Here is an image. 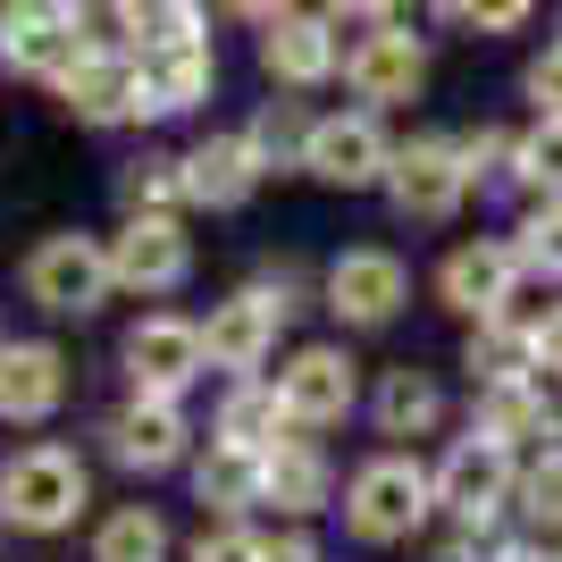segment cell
I'll return each mask as SVG.
<instances>
[{"label":"cell","instance_id":"1","mask_svg":"<svg viewBox=\"0 0 562 562\" xmlns=\"http://www.w3.org/2000/svg\"><path fill=\"white\" fill-rule=\"evenodd\" d=\"M336 520H345V538L370 546V554L428 538V520H437V470H428V453H386L378 446L370 462H352L345 495H336Z\"/></svg>","mask_w":562,"mask_h":562},{"label":"cell","instance_id":"2","mask_svg":"<svg viewBox=\"0 0 562 562\" xmlns=\"http://www.w3.org/2000/svg\"><path fill=\"white\" fill-rule=\"evenodd\" d=\"M437 520L462 529V538H504V520H513V495H520V453L487 446V437H446L437 446Z\"/></svg>","mask_w":562,"mask_h":562},{"label":"cell","instance_id":"3","mask_svg":"<svg viewBox=\"0 0 562 562\" xmlns=\"http://www.w3.org/2000/svg\"><path fill=\"white\" fill-rule=\"evenodd\" d=\"M319 311L345 336H386L412 311V260L395 244H345L319 260Z\"/></svg>","mask_w":562,"mask_h":562},{"label":"cell","instance_id":"4","mask_svg":"<svg viewBox=\"0 0 562 562\" xmlns=\"http://www.w3.org/2000/svg\"><path fill=\"white\" fill-rule=\"evenodd\" d=\"M386 211L403 227H453L470 211V168H462V143L453 126H420V135L395 143V168H386Z\"/></svg>","mask_w":562,"mask_h":562},{"label":"cell","instance_id":"5","mask_svg":"<svg viewBox=\"0 0 562 562\" xmlns=\"http://www.w3.org/2000/svg\"><path fill=\"white\" fill-rule=\"evenodd\" d=\"M269 378H278V403H285V420H294V437H328V428H345L352 412L370 403V386H361V361H352L345 336L294 345Z\"/></svg>","mask_w":562,"mask_h":562},{"label":"cell","instance_id":"6","mask_svg":"<svg viewBox=\"0 0 562 562\" xmlns=\"http://www.w3.org/2000/svg\"><path fill=\"white\" fill-rule=\"evenodd\" d=\"M93 504V479L68 446H25L0 462V520L25 529V538H59L76 529V513Z\"/></svg>","mask_w":562,"mask_h":562},{"label":"cell","instance_id":"7","mask_svg":"<svg viewBox=\"0 0 562 562\" xmlns=\"http://www.w3.org/2000/svg\"><path fill=\"white\" fill-rule=\"evenodd\" d=\"M18 285H25V303L50 311V319H93V311L117 294V278H110V244H101V235L59 227V235H43V244L25 252Z\"/></svg>","mask_w":562,"mask_h":562},{"label":"cell","instance_id":"8","mask_svg":"<svg viewBox=\"0 0 562 562\" xmlns=\"http://www.w3.org/2000/svg\"><path fill=\"white\" fill-rule=\"evenodd\" d=\"M428 76H437V50H428V34L412 18L378 25V34H352V50H345V93H352V110H370V117L412 110L428 93Z\"/></svg>","mask_w":562,"mask_h":562},{"label":"cell","instance_id":"9","mask_svg":"<svg viewBox=\"0 0 562 562\" xmlns=\"http://www.w3.org/2000/svg\"><path fill=\"white\" fill-rule=\"evenodd\" d=\"M520 260L504 235H462V244H446V260H437V278H428V294H437V311H453L462 328H487V319H520Z\"/></svg>","mask_w":562,"mask_h":562},{"label":"cell","instance_id":"10","mask_svg":"<svg viewBox=\"0 0 562 562\" xmlns=\"http://www.w3.org/2000/svg\"><path fill=\"white\" fill-rule=\"evenodd\" d=\"M252 59L285 101L345 85V34L328 25V9H278V18L252 34Z\"/></svg>","mask_w":562,"mask_h":562},{"label":"cell","instance_id":"11","mask_svg":"<svg viewBox=\"0 0 562 562\" xmlns=\"http://www.w3.org/2000/svg\"><path fill=\"white\" fill-rule=\"evenodd\" d=\"M93 50H101V43H93V18H85V9H68V0H18V9H0V68L68 85Z\"/></svg>","mask_w":562,"mask_h":562},{"label":"cell","instance_id":"12","mask_svg":"<svg viewBox=\"0 0 562 562\" xmlns=\"http://www.w3.org/2000/svg\"><path fill=\"white\" fill-rule=\"evenodd\" d=\"M117 361H126V386L151 403H186L193 378H211L202 319H177V311H143L135 328L117 336Z\"/></svg>","mask_w":562,"mask_h":562},{"label":"cell","instance_id":"13","mask_svg":"<svg viewBox=\"0 0 562 562\" xmlns=\"http://www.w3.org/2000/svg\"><path fill=\"white\" fill-rule=\"evenodd\" d=\"M386 168H395V135H386V117L370 110H319V126H311V160L303 177L328 193H378L386 186Z\"/></svg>","mask_w":562,"mask_h":562},{"label":"cell","instance_id":"14","mask_svg":"<svg viewBox=\"0 0 562 562\" xmlns=\"http://www.w3.org/2000/svg\"><path fill=\"white\" fill-rule=\"evenodd\" d=\"M101 453H110L117 470H135V479H160V470H193V420H186V403H151V395H126L110 412V420L93 428Z\"/></svg>","mask_w":562,"mask_h":562},{"label":"cell","instance_id":"15","mask_svg":"<svg viewBox=\"0 0 562 562\" xmlns=\"http://www.w3.org/2000/svg\"><path fill=\"white\" fill-rule=\"evenodd\" d=\"M278 336H285V311H278V303H260L252 285L218 294L211 319H202V352H211V370L227 378V386H244V378H269V361H278Z\"/></svg>","mask_w":562,"mask_h":562},{"label":"cell","instance_id":"16","mask_svg":"<svg viewBox=\"0 0 562 562\" xmlns=\"http://www.w3.org/2000/svg\"><path fill=\"white\" fill-rule=\"evenodd\" d=\"M110 278L126 285V294H143V303L177 294V285L193 278V235H186V218H117V235H110Z\"/></svg>","mask_w":562,"mask_h":562},{"label":"cell","instance_id":"17","mask_svg":"<svg viewBox=\"0 0 562 562\" xmlns=\"http://www.w3.org/2000/svg\"><path fill=\"white\" fill-rule=\"evenodd\" d=\"M446 386H437V370H420V361H386V370L370 378V403H361V420L386 437V453H420V437H437L446 428Z\"/></svg>","mask_w":562,"mask_h":562},{"label":"cell","instance_id":"18","mask_svg":"<svg viewBox=\"0 0 562 562\" xmlns=\"http://www.w3.org/2000/svg\"><path fill=\"white\" fill-rule=\"evenodd\" d=\"M470 437H487V446L520 453V462H538V453L562 446V403L546 378H529V386H495V395H470Z\"/></svg>","mask_w":562,"mask_h":562},{"label":"cell","instance_id":"19","mask_svg":"<svg viewBox=\"0 0 562 562\" xmlns=\"http://www.w3.org/2000/svg\"><path fill=\"white\" fill-rule=\"evenodd\" d=\"M336 495H345V479H336V453L319 437L269 446V504L260 513H278V529H311L319 513H336Z\"/></svg>","mask_w":562,"mask_h":562},{"label":"cell","instance_id":"20","mask_svg":"<svg viewBox=\"0 0 562 562\" xmlns=\"http://www.w3.org/2000/svg\"><path fill=\"white\" fill-rule=\"evenodd\" d=\"M260 186H269V168L252 160L244 126H211L186 151V211H244Z\"/></svg>","mask_w":562,"mask_h":562},{"label":"cell","instance_id":"21","mask_svg":"<svg viewBox=\"0 0 562 562\" xmlns=\"http://www.w3.org/2000/svg\"><path fill=\"white\" fill-rule=\"evenodd\" d=\"M59 101H68V117H85V126H143V59L126 43H101L85 68L59 85Z\"/></svg>","mask_w":562,"mask_h":562},{"label":"cell","instance_id":"22","mask_svg":"<svg viewBox=\"0 0 562 562\" xmlns=\"http://www.w3.org/2000/svg\"><path fill=\"white\" fill-rule=\"evenodd\" d=\"M68 403V352L25 336V345H0V420L43 428L50 412Z\"/></svg>","mask_w":562,"mask_h":562},{"label":"cell","instance_id":"23","mask_svg":"<svg viewBox=\"0 0 562 562\" xmlns=\"http://www.w3.org/2000/svg\"><path fill=\"white\" fill-rule=\"evenodd\" d=\"M193 504L211 520H252L269 504V453H244V446H202L193 453Z\"/></svg>","mask_w":562,"mask_h":562},{"label":"cell","instance_id":"24","mask_svg":"<svg viewBox=\"0 0 562 562\" xmlns=\"http://www.w3.org/2000/svg\"><path fill=\"white\" fill-rule=\"evenodd\" d=\"M462 378H470V395H495V386H529V378H538L529 311H520V319H487V328H462Z\"/></svg>","mask_w":562,"mask_h":562},{"label":"cell","instance_id":"25","mask_svg":"<svg viewBox=\"0 0 562 562\" xmlns=\"http://www.w3.org/2000/svg\"><path fill=\"white\" fill-rule=\"evenodd\" d=\"M211 93H218V50L211 43H186V50L143 59V110L151 117H193Z\"/></svg>","mask_w":562,"mask_h":562},{"label":"cell","instance_id":"26","mask_svg":"<svg viewBox=\"0 0 562 562\" xmlns=\"http://www.w3.org/2000/svg\"><path fill=\"white\" fill-rule=\"evenodd\" d=\"M211 437L218 446H244V453H269L294 437V420H285V403H278V378H244V386H227L211 412Z\"/></svg>","mask_w":562,"mask_h":562},{"label":"cell","instance_id":"27","mask_svg":"<svg viewBox=\"0 0 562 562\" xmlns=\"http://www.w3.org/2000/svg\"><path fill=\"white\" fill-rule=\"evenodd\" d=\"M311 126H319V110H311V101L269 93L252 117H244V143H252V160L269 168V177H303V160H311Z\"/></svg>","mask_w":562,"mask_h":562},{"label":"cell","instance_id":"28","mask_svg":"<svg viewBox=\"0 0 562 562\" xmlns=\"http://www.w3.org/2000/svg\"><path fill=\"white\" fill-rule=\"evenodd\" d=\"M110 25L126 34V50H135V59H160V50L211 43V18H202L193 0H126V9H110Z\"/></svg>","mask_w":562,"mask_h":562},{"label":"cell","instance_id":"29","mask_svg":"<svg viewBox=\"0 0 562 562\" xmlns=\"http://www.w3.org/2000/svg\"><path fill=\"white\" fill-rule=\"evenodd\" d=\"M117 211L126 218H186V151L117 160Z\"/></svg>","mask_w":562,"mask_h":562},{"label":"cell","instance_id":"30","mask_svg":"<svg viewBox=\"0 0 562 562\" xmlns=\"http://www.w3.org/2000/svg\"><path fill=\"white\" fill-rule=\"evenodd\" d=\"M462 143V168H470V193L495 202V193H520V126L513 117H479V126H453Z\"/></svg>","mask_w":562,"mask_h":562},{"label":"cell","instance_id":"31","mask_svg":"<svg viewBox=\"0 0 562 562\" xmlns=\"http://www.w3.org/2000/svg\"><path fill=\"white\" fill-rule=\"evenodd\" d=\"M93 562H168L160 504H117V513L93 529Z\"/></svg>","mask_w":562,"mask_h":562},{"label":"cell","instance_id":"32","mask_svg":"<svg viewBox=\"0 0 562 562\" xmlns=\"http://www.w3.org/2000/svg\"><path fill=\"white\" fill-rule=\"evenodd\" d=\"M513 260H520V278L529 285H562V202H520L513 218Z\"/></svg>","mask_w":562,"mask_h":562},{"label":"cell","instance_id":"33","mask_svg":"<svg viewBox=\"0 0 562 562\" xmlns=\"http://www.w3.org/2000/svg\"><path fill=\"white\" fill-rule=\"evenodd\" d=\"M513 520H520V538L562 546V446H554V453H538V462H520Z\"/></svg>","mask_w":562,"mask_h":562},{"label":"cell","instance_id":"34","mask_svg":"<svg viewBox=\"0 0 562 562\" xmlns=\"http://www.w3.org/2000/svg\"><path fill=\"white\" fill-rule=\"evenodd\" d=\"M428 18L446 25V34H470V43H504V34L538 25V0H437Z\"/></svg>","mask_w":562,"mask_h":562},{"label":"cell","instance_id":"35","mask_svg":"<svg viewBox=\"0 0 562 562\" xmlns=\"http://www.w3.org/2000/svg\"><path fill=\"white\" fill-rule=\"evenodd\" d=\"M520 202H562V117H520Z\"/></svg>","mask_w":562,"mask_h":562},{"label":"cell","instance_id":"36","mask_svg":"<svg viewBox=\"0 0 562 562\" xmlns=\"http://www.w3.org/2000/svg\"><path fill=\"white\" fill-rule=\"evenodd\" d=\"M244 285H252L260 303H278L285 319H303V311L319 303V269H311L303 252H260V269H252Z\"/></svg>","mask_w":562,"mask_h":562},{"label":"cell","instance_id":"37","mask_svg":"<svg viewBox=\"0 0 562 562\" xmlns=\"http://www.w3.org/2000/svg\"><path fill=\"white\" fill-rule=\"evenodd\" d=\"M260 546H269V529H252V520H202L186 562H260Z\"/></svg>","mask_w":562,"mask_h":562},{"label":"cell","instance_id":"38","mask_svg":"<svg viewBox=\"0 0 562 562\" xmlns=\"http://www.w3.org/2000/svg\"><path fill=\"white\" fill-rule=\"evenodd\" d=\"M520 101H529V117H562V34H546V43L529 50V68H520Z\"/></svg>","mask_w":562,"mask_h":562},{"label":"cell","instance_id":"39","mask_svg":"<svg viewBox=\"0 0 562 562\" xmlns=\"http://www.w3.org/2000/svg\"><path fill=\"white\" fill-rule=\"evenodd\" d=\"M529 345H538V378H562V303L529 311Z\"/></svg>","mask_w":562,"mask_h":562},{"label":"cell","instance_id":"40","mask_svg":"<svg viewBox=\"0 0 562 562\" xmlns=\"http://www.w3.org/2000/svg\"><path fill=\"white\" fill-rule=\"evenodd\" d=\"M260 562H328V546L311 538V529H269V546H260Z\"/></svg>","mask_w":562,"mask_h":562},{"label":"cell","instance_id":"41","mask_svg":"<svg viewBox=\"0 0 562 562\" xmlns=\"http://www.w3.org/2000/svg\"><path fill=\"white\" fill-rule=\"evenodd\" d=\"M495 562H562V546H538V538H504Z\"/></svg>","mask_w":562,"mask_h":562}]
</instances>
